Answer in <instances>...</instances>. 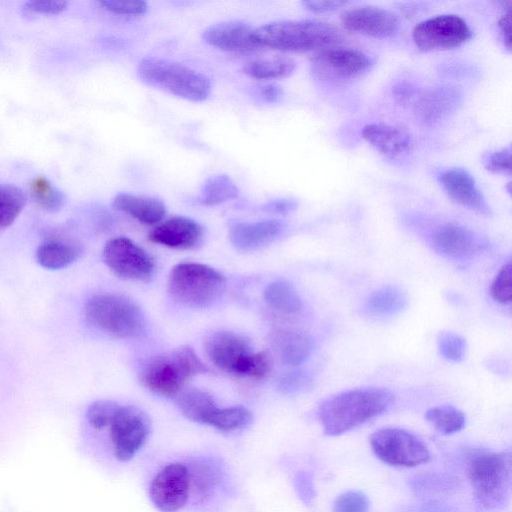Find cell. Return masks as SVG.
<instances>
[{"label": "cell", "instance_id": "cell-20", "mask_svg": "<svg viewBox=\"0 0 512 512\" xmlns=\"http://www.w3.org/2000/svg\"><path fill=\"white\" fill-rule=\"evenodd\" d=\"M203 229L195 220L175 216L157 225L150 233L151 242L175 249H190L202 238Z\"/></svg>", "mask_w": 512, "mask_h": 512}, {"label": "cell", "instance_id": "cell-2", "mask_svg": "<svg viewBox=\"0 0 512 512\" xmlns=\"http://www.w3.org/2000/svg\"><path fill=\"white\" fill-rule=\"evenodd\" d=\"M208 371L192 348L181 346L149 358L139 379L151 392L170 397L179 394L193 376Z\"/></svg>", "mask_w": 512, "mask_h": 512}, {"label": "cell", "instance_id": "cell-16", "mask_svg": "<svg viewBox=\"0 0 512 512\" xmlns=\"http://www.w3.org/2000/svg\"><path fill=\"white\" fill-rule=\"evenodd\" d=\"M431 244L438 253L454 260L473 258L485 246L477 234L455 223L439 227L431 236Z\"/></svg>", "mask_w": 512, "mask_h": 512}, {"label": "cell", "instance_id": "cell-21", "mask_svg": "<svg viewBox=\"0 0 512 512\" xmlns=\"http://www.w3.org/2000/svg\"><path fill=\"white\" fill-rule=\"evenodd\" d=\"M285 228V223L276 219L238 222L231 226L229 238L241 250H254L274 241Z\"/></svg>", "mask_w": 512, "mask_h": 512}, {"label": "cell", "instance_id": "cell-6", "mask_svg": "<svg viewBox=\"0 0 512 512\" xmlns=\"http://www.w3.org/2000/svg\"><path fill=\"white\" fill-rule=\"evenodd\" d=\"M137 72L146 84L189 101H204L211 91V83L204 74L174 61L143 58Z\"/></svg>", "mask_w": 512, "mask_h": 512}, {"label": "cell", "instance_id": "cell-5", "mask_svg": "<svg viewBox=\"0 0 512 512\" xmlns=\"http://www.w3.org/2000/svg\"><path fill=\"white\" fill-rule=\"evenodd\" d=\"M84 313L92 326L117 338L137 339L146 332L143 312L133 301L122 295H94L87 300Z\"/></svg>", "mask_w": 512, "mask_h": 512}, {"label": "cell", "instance_id": "cell-37", "mask_svg": "<svg viewBox=\"0 0 512 512\" xmlns=\"http://www.w3.org/2000/svg\"><path fill=\"white\" fill-rule=\"evenodd\" d=\"M120 406L109 400L95 401L87 409V421L95 429L109 427Z\"/></svg>", "mask_w": 512, "mask_h": 512}, {"label": "cell", "instance_id": "cell-1", "mask_svg": "<svg viewBox=\"0 0 512 512\" xmlns=\"http://www.w3.org/2000/svg\"><path fill=\"white\" fill-rule=\"evenodd\" d=\"M393 402L394 395L386 388H357L325 399L318 414L324 433L336 436L383 414Z\"/></svg>", "mask_w": 512, "mask_h": 512}, {"label": "cell", "instance_id": "cell-42", "mask_svg": "<svg viewBox=\"0 0 512 512\" xmlns=\"http://www.w3.org/2000/svg\"><path fill=\"white\" fill-rule=\"evenodd\" d=\"M103 9L117 15H142L147 9L144 1L102 0L97 2Z\"/></svg>", "mask_w": 512, "mask_h": 512}, {"label": "cell", "instance_id": "cell-33", "mask_svg": "<svg viewBox=\"0 0 512 512\" xmlns=\"http://www.w3.org/2000/svg\"><path fill=\"white\" fill-rule=\"evenodd\" d=\"M425 418L443 434L456 433L465 426V415L451 405L432 407L427 410Z\"/></svg>", "mask_w": 512, "mask_h": 512}, {"label": "cell", "instance_id": "cell-14", "mask_svg": "<svg viewBox=\"0 0 512 512\" xmlns=\"http://www.w3.org/2000/svg\"><path fill=\"white\" fill-rule=\"evenodd\" d=\"M190 492L188 467L170 463L162 468L150 485V498L161 512H176L187 502Z\"/></svg>", "mask_w": 512, "mask_h": 512}, {"label": "cell", "instance_id": "cell-17", "mask_svg": "<svg viewBox=\"0 0 512 512\" xmlns=\"http://www.w3.org/2000/svg\"><path fill=\"white\" fill-rule=\"evenodd\" d=\"M438 180L446 194L457 204L479 214H490V207L475 179L465 169L454 167L443 170Z\"/></svg>", "mask_w": 512, "mask_h": 512}, {"label": "cell", "instance_id": "cell-15", "mask_svg": "<svg viewBox=\"0 0 512 512\" xmlns=\"http://www.w3.org/2000/svg\"><path fill=\"white\" fill-rule=\"evenodd\" d=\"M340 20L347 30L377 38L393 36L399 26L395 13L371 5L346 9L341 13Z\"/></svg>", "mask_w": 512, "mask_h": 512}, {"label": "cell", "instance_id": "cell-7", "mask_svg": "<svg viewBox=\"0 0 512 512\" xmlns=\"http://www.w3.org/2000/svg\"><path fill=\"white\" fill-rule=\"evenodd\" d=\"M511 454L478 452L468 461V477L477 501L486 509H499L509 498L511 487Z\"/></svg>", "mask_w": 512, "mask_h": 512}, {"label": "cell", "instance_id": "cell-46", "mask_svg": "<svg viewBox=\"0 0 512 512\" xmlns=\"http://www.w3.org/2000/svg\"><path fill=\"white\" fill-rule=\"evenodd\" d=\"M298 203L294 199L280 198L268 201L263 205V210L275 214H288L294 211Z\"/></svg>", "mask_w": 512, "mask_h": 512}, {"label": "cell", "instance_id": "cell-3", "mask_svg": "<svg viewBox=\"0 0 512 512\" xmlns=\"http://www.w3.org/2000/svg\"><path fill=\"white\" fill-rule=\"evenodd\" d=\"M259 47L281 51L324 49L341 40L333 25L316 20H285L271 22L254 30Z\"/></svg>", "mask_w": 512, "mask_h": 512}, {"label": "cell", "instance_id": "cell-4", "mask_svg": "<svg viewBox=\"0 0 512 512\" xmlns=\"http://www.w3.org/2000/svg\"><path fill=\"white\" fill-rule=\"evenodd\" d=\"M205 352L214 366L233 375L261 379L272 369L268 353L254 352L244 337L231 331L212 333L205 341Z\"/></svg>", "mask_w": 512, "mask_h": 512}, {"label": "cell", "instance_id": "cell-12", "mask_svg": "<svg viewBox=\"0 0 512 512\" xmlns=\"http://www.w3.org/2000/svg\"><path fill=\"white\" fill-rule=\"evenodd\" d=\"M109 427L115 457L120 461H128L144 445L151 423L141 409L120 406Z\"/></svg>", "mask_w": 512, "mask_h": 512}, {"label": "cell", "instance_id": "cell-28", "mask_svg": "<svg viewBox=\"0 0 512 512\" xmlns=\"http://www.w3.org/2000/svg\"><path fill=\"white\" fill-rule=\"evenodd\" d=\"M190 491L195 499L204 500L208 497L220 480L218 465L208 459H200L188 468Z\"/></svg>", "mask_w": 512, "mask_h": 512}, {"label": "cell", "instance_id": "cell-26", "mask_svg": "<svg viewBox=\"0 0 512 512\" xmlns=\"http://www.w3.org/2000/svg\"><path fill=\"white\" fill-rule=\"evenodd\" d=\"M81 249L72 243L59 240H48L38 246L35 257L44 268L57 270L65 268L75 262Z\"/></svg>", "mask_w": 512, "mask_h": 512}, {"label": "cell", "instance_id": "cell-13", "mask_svg": "<svg viewBox=\"0 0 512 512\" xmlns=\"http://www.w3.org/2000/svg\"><path fill=\"white\" fill-rule=\"evenodd\" d=\"M374 60L368 54L353 48L322 49L311 58L313 74L326 80H347L368 71Z\"/></svg>", "mask_w": 512, "mask_h": 512}, {"label": "cell", "instance_id": "cell-31", "mask_svg": "<svg viewBox=\"0 0 512 512\" xmlns=\"http://www.w3.org/2000/svg\"><path fill=\"white\" fill-rule=\"evenodd\" d=\"M240 191L234 181L225 174L209 177L201 187L198 202L212 206L237 198Z\"/></svg>", "mask_w": 512, "mask_h": 512}, {"label": "cell", "instance_id": "cell-43", "mask_svg": "<svg viewBox=\"0 0 512 512\" xmlns=\"http://www.w3.org/2000/svg\"><path fill=\"white\" fill-rule=\"evenodd\" d=\"M65 1H29L24 9L32 14H59L67 8Z\"/></svg>", "mask_w": 512, "mask_h": 512}, {"label": "cell", "instance_id": "cell-10", "mask_svg": "<svg viewBox=\"0 0 512 512\" xmlns=\"http://www.w3.org/2000/svg\"><path fill=\"white\" fill-rule=\"evenodd\" d=\"M472 37L467 22L456 14H441L425 19L412 30L414 44L423 51L448 50Z\"/></svg>", "mask_w": 512, "mask_h": 512}, {"label": "cell", "instance_id": "cell-45", "mask_svg": "<svg viewBox=\"0 0 512 512\" xmlns=\"http://www.w3.org/2000/svg\"><path fill=\"white\" fill-rule=\"evenodd\" d=\"M295 487L299 497L306 504H310L315 496L313 480L310 474L300 472L295 478Z\"/></svg>", "mask_w": 512, "mask_h": 512}, {"label": "cell", "instance_id": "cell-24", "mask_svg": "<svg viewBox=\"0 0 512 512\" xmlns=\"http://www.w3.org/2000/svg\"><path fill=\"white\" fill-rule=\"evenodd\" d=\"M272 343L281 362L289 366L304 363L313 350L311 337L297 331H278L273 336Z\"/></svg>", "mask_w": 512, "mask_h": 512}, {"label": "cell", "instance_id": "cell-41", "mask_svg": "<svg viewBox=\"0 0 512 512\" xmlns=\"http://www.w3.org/2000/svg\"><path fill=\"white\" fill-rule=\"evenodd\" d=\"M313 386V377L306 371H292L280 380V389L285 393L304 392Z\"/></svg>", "mask_w": 512, "mask_h": 512}, {"label": "cell", "instance_id": "cell-9", "mask_svg": "<svg viewBox=\"0 0 512 512\" xmlns=\"http://www.w3.org/2000/svg\"><path fill=\"white\" fill-rule=\"evenodd\" d=\"M372 451L391 466L415 467L430 458L427 445L415 434L401 428H382L370 436Z\"/></svg>", "mask_w": 512, "mask_h": 512}, {"label": "cell", "instance_id": "cell-40", "mask_svg": "<svg viewBox=\"0 0 512 512\" xmlns=\"http://www.w3.org/2000/svg\"><path fill=\"white\" fill-rule=\"evenodd\" d=\"M485 168L493 173L507 174L511 173V149L502 148L493 152L486 153L483 156Z\"/></svg>", "mask_w": 512, "mask_h": 512}, {"label": "cell", "instance_id": "cell-18", "mask_svg": "<svg viewBox=\"0 0 512 512\" xmlns=\"http://www.w3.org/2000/svg\"><path fill=\"white\" fill-rule=\"evenodd\" d=\"M461 92L452 85H438L417 96L414 113L424 125H432L450 114L460 103Z\"/></svg>", "mask_w": 512, "mask_h": 512}, {"label": "cell", "instance_id": "cell-38", "mask_svg": "<svg viewBox=\"0 0 512 512\" xmlns=\"http://www.w3.org/2000/svg\"><path fill=\"white\" fill-rule=\"evenodd\" d=\"M490 293L492 298L501 304H510L512 300V265L505 264L494 281L492 282Z\"/></svg>", "mask_w": 512, "mask_h": 512}, {"label": "cell", "instance_id": "cell-32", "mask_svg": "<svg viewBox=\"0 0 512 512\" xmlns=\"http://www.w3.org/2000/svg\"><path fill=\"white\" fill-rule=\"evenodd\" d=\"M26 194L12 184L0 183V232L8 228L26 204Z\"/></svg>", "mask_w": 512, "mask_h": 512}, {"label": "cell", "instance_id": "cell-49", "mask_svg": "<svg viewBox=\"0 0 512 512\" xmlns=\"http://www.w3.org/2000/svg\"><path fill=\"white\" fill-rule=\"evenodd\" d=\"M394 95L400 103H409L416 99V91L410 84H399L394 91Z\"/></svg>", "mask_w": 512, "mask_h": 512}, {"label": "cell", "instance_id": "cell-27", "mask_svg": "<svg viewBox=\"0 0 512 512\" xmlns=\"http://www.w3.org/2000/svg\"><path fill=\"white\" fill-rule=\"evenodd\" d=\"M296 63L292 58L282 55L252 59L244 64L243 71L259 80L285 78L293 73Z\"/></svg>", "mask_w": 512, "mask_h": 512}, {"label": "cell", "instance_id": "cell-36", "mask_svg": "<svg viewBox=\"0 0 512 512\" xmlns=\"http://www.w3.org/2000/svg\"><path fill=\"white\" fill-rule=\"evenodd\" d=\"M437 347L446 360L460 362L465 357L466 341L457 333L451 331L440 332L437 336Z\"/></svg>", "mask_w": 512, "mask_h": 512}, {"label": "cell", "instance_id": "cell-35", "mask_svg": "<svg viewBox=\"0 0 512 512\" xmlns=\"http://www.w3.org/2000/svg\"><path fill=\"white\" fill-rule=\"evenodd\" d=\"M252 421L249 410L242 406L217 408L208 425L221 431H235L248 426Z\"/></svg>", "mask_w": 512, "mask_h": 512}, {"label": "cell", "instance_id": "cell-23", "mask_svg": "<svg viewBox=\"0 0 512 512\" xmlns=\"http://www.w3.org/2000/svg\"><path fill=\"white\" fill-rule=\"evenodd\" d=\"M112 206L148 225L160 222L166 214V207L160 199L144 195L119 193L114 197Z\"/></svg>", "mask_w": 512, "mask_h": 512}, {"label": "cell", "instance_id": "cell-29", "mask_svg": "<svg viewBox=\"0 0 512 512\" xmlns=\"http://www.w3.org/2000/svg\"><path fill=\"white\" fill-rule=\"evenodd\" d=\"M264 299L273 309L294 314L302 308L301 298L291 283L286 280H275L264 290Z\"/></svg>", "mask_w": 512, "mask_h": 512}, {"label": "cell", "instance_id": "cell-8", "mask_svg": "<svg viewBox=\"0 0 512 512\" xmlns=\"http://www.w3.org/2000/svg\"><path fill=\"white\" fill-rule=\"evenodd\" d=\"M226 278L214 268L185 262L173 267L168 278V292L176 302L192 308L212 305L223 294Z\"/></svg>", "mask_w": 512, "mask_h": 512}, {"label": "cell", "instance_id": "cell-47", "mask_svg": "<svg viewBox=\"0 0 512 512\" xmlns=\"http://www.w3.org/2000/svg\"><path fill=\"white\" fill-rule=\"evenodd\" d=\"M283 95L282 89L274 84H266L254 90V96L264 103L277 102Z\"/></svg>", "mask_w": 512, "mask_h": 512}, {"label": "cell", "instance_id": "cell-44", "mask_svg": "<svg viewBox=\"0 0 512 512\" xmlns=\"http://www.w3.org/2000/svg\"><path fill=\"white\" fill-rule=\"evenodd\" d=\"M511 5L512 2L508 1L498 18V31L503 42V45L510 50L511 49Z\"/></svg>", "mask_w": 512, "mask_h": 512}, {"label": "cell", "instance_id": "cell-22", "mask_svg": "<svg viewBox=\"0 0 512 512\" xmlns=\"http://www.w3.org/2000/svg\"><path fill=\"white\" fill-rule=\"evenodd\" d=\"M362 137L381 154L391 158L402 156L412 148V138L406 130L386 123L365 125Z\"/></svg>", "mask_w": 512, "mask_h": 512}, {"label": "cell", "instance_id": "cell-48", "mask_svg": "<svg viewBox=\"0 0 512 512\" xmlns=\"http://www.w3.org/2000/svg\"><path fill=\"white\" fill-rule=\"evenodd\" d=\"M347 2L345 1H303L302 5L313 12L322 13V12H330L333 10H336L337 8H340L342 6H345Z\"/></svg>", "mask_w": 512, "mask_h": 512}, {"label": "cell", "instance_id": "cell-30", "mask_svg": "<svg viewBox=\"0 0 512 512\" xmlns=\"http://www.w3.org/2000/svg\"><path fill=\"white\" fill-rule=\"evenodd\" d=\"M407 305L405 293L396 286L387 285L374 291L367 299V309L376 315L392 316Z\"/></svg>", "mask_w": 512, "mask_h": 512}, {"label": "cell", "instance_id": "cell-25", "mask_svg": "<svg viewBox=\"0 0 512 512\" xmlns=\"http://www.w3.org/2000/svg\"><path fill=\"white\" fill-rule=\"evenodd\" d=\"M178 407L189 420L201 424L209 423L218 408L212 396L199 388H187L178 396Z\"/></svg>", "mask_w": 512, "mask_h": 512}, {"label": "cell", "instance_id": "cell-11", "mask_svg": "<svg viewBox=\"0 0 512 512\" xmlns=\"http://www.w3.org/2000/svg\"><path fill=\"white\" fill-rule=\"evenodd\" d=\"M102 259L115 275L127 280L147 281L155 269L149 254L127 237H115L107 241Z\"/></svg>", "mask_w": 512, "mask_h": 512}, {"label": "cell", "instance_id": "cell-39", "mask_svg": "<svg viewBox=\"0 0 512 512\" xmlns=\"http://www.w3.org/2000/svg\"><path fill=\"white\" fill-rule=\"evenodd\" d=\"M369 500L360 491H347L339 495L333 504V512H368Z\"/></svg>", "mask_w": 512, "mask_h": 512}, {"label": "cell", "instance_id": "cell-34", "mask_svg": "<svg viewBox=\"0 0 512 512\" xmlns=\"http://www.w3.org/2000/svg\"><path fill=\"white\" fill-rule=\"evenodd\" d=\"M29 193L41 208L50 212L58 211L65 202L63 193L44 176H37L30 181Z\"/></svg>", "mask_w": 512, "mask_h": 512}, {"label": "cell", "instance_id": "cell-19", "mask_svg": "<svg viewBox=\"0 0 512 512\" xmlns=\"http://www.w3.org/2000/svg\"><path fill=\"white\" fill-rule=\"evenodd\" d=\"M254 28L241 21H225L211 25L203 32L209 45L231 52H249L259 48Z\"/></svg>", "mask_w": 512, "mask_h": 512}]
</instances>
